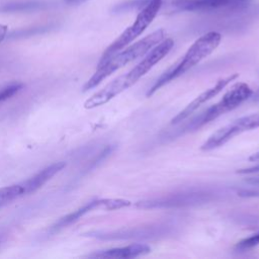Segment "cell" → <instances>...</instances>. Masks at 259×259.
Returning a JSON list of instances; mask_svg holds the SVG:
<instances>
[{"mask_svg": "<svg viewBox=\"0 0 259 259\" xmlns=\"http://www.w3.org/2000/svg\"><path fill=\"white\" fill-rule=\"evenodd\" d=\"M174 46L172 38H164L154 48H152L144 58L128 72L116 77L107 83L102 89L94 93L84 102V107L92 109L101 106L115 96L135 85L143 76H145L156 64L166 57Z\"/></svg>", "mask_w": 259, "mask_h": 259, "instance_id": "6da1fadb", "label": "cell"}, {"mask_svg": "<svg viewBox=\"0 0 259 259\" xmlns=\"http://www.w3.org/2000/svg\"><path fill=\"white\" fill-rule=\"evenodd\" d=\"M165 30L160 28L153 31L142 39L126 46L122 50L114 53L104 60H100L94 74L87 80L83 86V91L86 92L97 85L104 79L113 74L115 71L124 67L128 63L144 57L152 48L164 39Z\"/></svg>", "mask_w": 259, "mask_h": 259, "instance_id": "7a4b0ae2", "label": "cell"}, {"mask_svg": "<svg viewBox=\"0 0 259 259\" xmlns=\"http://www.w3.org/2000/svg\"><path fill=\"white\" fill-rule=\"evenodd\" d=\"M222 34L218 31H208L201 36H199L186 51L184 56L173 65L170 69L165 71L149 88L147 92V97L152 96L157 90H159L164 85L168 84L172 80L182 76L190 69L199 64L202 60L208 57L221 44Z\"/></svg>", "mask_w": 259, "mask_h": 259, "instance_id": "3957f363", "label": "cell"}, {"mask_svg": "<svg viewBox=\"0 0 259 259\" xmlns=\"http://www.w3.org/2000/svg\"><path fill=\"white\" fill-rule=\"evenodd\" d=\"M163 6L162 0H150L148 1L141 11L138 13L135 21L125 28L121 34L113 40L104 51L100 60H104L114 53L122 50L126 46L131 45L137 37H139L146 28L152 23L154 18L157 16L158 12L161 10Z\"/></svg>", "mask_w": 259, "mask_h": 259, "instance_id": "277c9868", "label": "cell"}, {"mask_svg": "<svg viewBox=\"0 0 259 259\" xmlns=\"http://www.w3.org/2000/svg\"><path fill=\"white\" fill-rule=\"evenodd\" d=\"M253 94L251 87L243 82L236 83L230 90H228L224 96L213 105L208 107L203 111L197 118H195L191 124H189L188 130H197L210 121L217 119L221 115L235 109L244 101L249 99Z\"/></svg>", "mask_w": 259, "mask_h": 259, "instance_id": "5b68a950", "label": "cell"}, {"mask_svg": "<svg viewBox=\"0 0 259 259\" xmlns=\"http://www.w3.org/2000/svg\"><path fill=\"white\" fill-rule=\"evenodd\" d=\"M259 127V111L239 117L212 133L201 145V151H211L224 146L235 137Z\"/></svg>", "mask_w": 259, "mask_h": 259, "instance_id": "8992f818", "label": "cell"}, {"mask_svg": "<svg viewBox=\"0 0 259 259\" xmlns=\"http://www.w3.org/2000/svg\"><path fill=\"white\" fill-rule=\"evenodd\" d=\"M132 204L130 200L121 199V198H102V199H95L92 200L86 204H84L82 207L60 218L53 226H51L49 232L54 234L72 224L77 222L79 219H81L86 213L97 209H105V210H116L123 207H127Z\"/></svg>", "mask_w": 259, "mask_h": 259, "instance_id": "52a82bcc", "label": "cell"}, {"mask_svg": "<svg viewBox=\"0 0 259 259\" xmlns=\"http://www.w3.org/2000/svg\"><path fill=\"white\" fill-rule=\"evenodd\" d=\"M248 4V0H171L170 8L173 11L212 12L234 10Z\"/></svg>", "mask_w": 259, "mask_h": 259, "instance_id": "ba28073f", "label": "cell"}, {"mask_svg": "<svg viewBox=\"0 0 259 259\" xmlns=\"http://www.w3.org/2000/svg\"><path fill=\"white\" fill-rule=\"evenodd\" d=\"M238 77H239V74L238 73H234V74H231V75H229L227 77L219 79L213 86H211L210 88L206 89L205 91H203L202 93L197 95L189 104H187L181 111H179L171 119V123L172 124L173 123H178V122H181L184 119H186L195 110H197L199 106H201L202 104H204L205 102H207L208 100H210L211 98L217 96L221 91L224 90V88H226L232 81L236 80Z\"/></svg>", "mask_w": 259, "mask_h": 259, "instance_id": "9c48e42d", "label": "cell"}, {"mask_svg": "<svg viewBox=\"0 0 259 259\" xmlns=\"http://www.w3.org/2000/svg\"><path fill=\"white\" fill-rule=\"evenodd\" d=\"M151 252V248L146 244H132L118 248L98 251L90 254L91 258H109V259H130L146 255Z\"/></svg>", "mask_w": 259, "mask_h": 259, "instance_id": "30bf717a", "label": "cell"}, {"mask_svg": "<svg viewBox=\"0 0 259 259\" xmlns=\"http://www.w3.org/2000/svg\"><path fill=\"white\" fill-rule=\"evenodd\" d=\"M64 167H66L65 162H57L51 164L44 168L42 170H40L39 172H37L36 174H34L33 176H31L30 178L21 182L20 184L24 189L25 195L30 194L39 189L44 184H46L50 179H52V177H54L57 173L62 171Z\"/></svg>", "mask_w": 259, "mask_h": 259, "instance_id": "8fae6325", "label": "cell"}, {"mask_svg": "<svg viewBox=\"0 0 259 259\" xmlns=\"http://www.w3.org/2000/svg\"><path fill=\"white\" fill-rule=\"evenodd\" d=\"M51 4L46 1L33 0V1H24V2H14L6 3L0 6V12L2 13H15V12H31L45 10L49 8Z\"/></svg>", "mask_w": 259, "mask_h": 259, "instance_id": "7c38bea8", "label": "cell"}, {"mask_svg": "<svg viewBox=\"0 0 259 259\" xmlns=\"http://www.w3.org/2000/svg\"><path fill=\"white\" fill-rule=\"evenodd\" d=\"M24 195L25 192L20 183L0 187V208Z\"/></svg>", "mask_w": 259, "mask_h": 259, "instance_id": "4fadbf2b", "label": "cell"}, {"mask_svg": "<svg viewBox=\"0 0 259 259\" xmlns=\"http://www.w3.org/2000/svg\"><path fill=\"white\" fill-rule=\"evenodd\" d=\"M23 88V84L19 82H11L9 84L0 86V102L5 101L15 95Z\"/></svg>", "mask_w": 259, "mask_h": 259, "instance_id": "5bb4252c", "label": "cell"}, {"mask_svg": "<svg viewBox=\"0 0 259 259\" xmlns=\"http://www.w3.org/2000/svg\"><path fill=\"white\" fill-rule=\"evenodd\" d=\"M258 245H259V231L252 234L251 236L241 240L240 242H238L235 246V249L237 251H246V250H250Z\"/></svg>", "mask_w": 259, "mask_h": 259, "instance_id": "9a60e30c", "label": "cell"}, {"mask_svg": "<svg viewBox=\"0 0 259 259\" xmlns=\"http://www.w3.org/2000/svg\"><path fill=\"white\" fill-rule=\"evenodd\" d=\"M148 1L150 0H134V1H131V2H126V3H123L121 5H118L114 8V10H124V9H128V8H137V7H141V6H144Z\"/></svg>", "mask_w": 259, "mask_h": 259, "instance_id": "2e32d148", "label": "cell"}, {"mask_svg": "<svg viewBox=\"0 0 259 259\" xmlns=\"http://www.w3.org/2000/svg\"><path fill=\"white\" fill-rule=\"evenodd\" d=\"M256 172H259V165H256V166L250 167V168L240 169L237 171V173H239V174H251V173H256Z\"/></svg>", "mask_w": 259, "mask_h": 259, "instance_id": "e0dca14e", "label": "cell"}, {"mask_svg": "<svg viewBox=\"0 0 259 259\" xmlns=\"http://www.w3.org/2000/svg\"><path fill=\"white\" fill-rule=\"evenodd\" d=\"M238 194L240 196H259V190H247V189H244V190H241L238 192Z\"/></svg>", "mask_w": 259, "mask_h": 259, "instance_id": "ac0fdd59", "label": "cell"}, {"mask_svg": "<svg viewBox=\"0 0 259 259\" xmlns=\"http://www.w3.org/2000/svg\"><path fill=\"white\" fill-rule=\"evenodd\" d=\"M8 31V27L5 24H0V44L3 41V39L6 37Z\"/></svg>", "mask_w": 259, "mask_h": 259, "instance_id": "d6986e66", "label": "cell"}, {"mask_svg": "<svg viewBox=\"0 0 259 259\" xmlns=\"http://www.w3.org/2000/svg\"><path fill=\"white\" fill-rule=\"evenodd\" d=\"M249 160L252 161V162H259V151L252 154L250 157H249Z\"/></svg>", "mask_w": 259, "mask_h": 259, "instance_id": "ffe728a7", "label": "cell"}, {"mask_svg": "<svg viewBox=\"0 0 259 259\" xmlns=\"http://www.w3.org/2000/svg\"><path fill=\"white\" fill-rule=\"evenodd\" d=\"M248 183L254 184V185H259V177H252L246 180Z\"/></svg>", "mask_w": 259, "mask_h": 259, "instance_id": "44dd1931", "label": "cell"}, {"mask_svg": "<svg viewBox=\"0 0 259 259\" xmlns=\"http://www.w3.org/2000/svg\"><path fill=\"white\" fill-rule=\"evenodd\" d=\"M65 1L69 4H80V3H83L86 0H65Z\"/></svg>", "mask_w": 259, "mask_h": 259, "instance_id": "7402d4cb", "label": "cell"}, {"mask_svg": "<svg viewBox=\"0 0 259 259\" xmlns=\"http://www.w3.org/2000/svg\"><path fill=\"white\" fill-rule=\"evenodd\" d=\"M252 96H253V100H256V101L259 100V87L257 88V90L255 92H253Z\"/></svg>", "mask_w": 259, "mask_h": 259, "instance_id": "603a6c76", "label": "cell"}, {"mask_svg": "<svg viewBox=\"0 0 259 259\" xmlns=\"http://www.w3.org/2000/svg\"><path fill=\"white\" fill-rule=\"evenodd\" d=\"M4 240H5L4 236H3V235H0V244H1L2 242H4Z\"/></svg>", "mask_w": 259, "mask_h": 259, "instance_id": "cb8c5ba5", "label": "cell"}]
</instances>
